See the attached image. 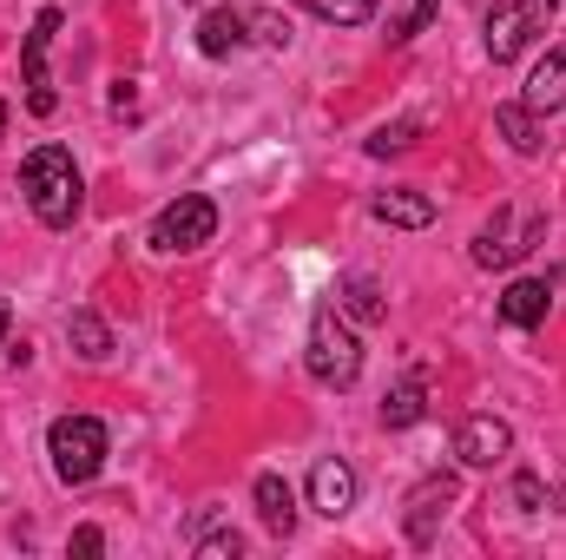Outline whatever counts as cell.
Wrapping results in <instances>:
<instances>
[{
	"label": "cell",
	"mask_w": 566,
	"mask_h": 560,
	"mask_svg": "<svg viewBox=\"0 0 566 560\" xmlns=\"http://www.w3.org/2000/svg\"><path fill=\"white\" fill-rule=\"evenodd\" d=\"M382 225H402V231H422V225H434V198H422V191H376V205H369Z\"/></svg>",
	"instance_id": "5bb4252c"
},
{
	"label": "cell",
	"mask_w": 566,
	"mask_h": 560,
	"mask_svg": "<svg viewBox=\"0 0 566 560\" xmlns=\"http://www.w3.org/2000/svg\"><path fill=\"white\" fill-rule=\"evenodd\" d=\"M303 363H310V376L323 383V390H349L356 376H363V343H356V330H349V317L343 310H316L310 317V350H303Z\"/></svg>",
	"instance_id": "7a4b0ae2"
},
{
	"label": "cell",
	"mask_w": 566,
	"mask_h": 560,
	"mask_svg": "<svg viewBox=\"0 0 566 560\" xmlns=\"http://www.w3.org/2000/svg\"><path fill=\"white\" fill-rule=\"evenodd\" d=\"M541 238H547V218H541V211H521V205H507V211H501V218H494V225L474 238V265H481V271L521 265V258H527Z\"/></svg>",
	"instance_id": "277c9868"
},
{
	"label": "cell",
	"mask_w": 566,
	"mask_h": 560,
	"mask_svg": "<svg viewBox=\"0 0 566 560\" xmlns=\"http://www.w3.org/2000/svg\"><path fill=\"white\" fill-rule=\"evenodd\" d=\"M244 27H251V20H244L238 7H211V13L198 20V53H205V60L238 53V46H244Z\"/></svg>",
	"instance_id": "7c38bea8"
},
{
	"label": "cell",
	"mask_w": 566,
	"mask_h": 560,
	"mask_svg": "<svg viewBox=\"0 0 566 560\" xmlns=\"http://www.w3.org/2000/svg\"><path fill=\"white\" fill-rule=\"evenodd\" d=\"M547 310H554V297H547V283L541 278H514L507 290H501V323H514V330L547 323Z\"/></svg>",
	"instance_id": "8fae6325"
},
{
	"label": "cell",
	"mask_w": 566,
	"mask_h": 560,
	"mask_svg": "<svg viewBox=\"0 0 566 560\" xmlns=\"http://www.w3.org/2000/svg\"><path fill=\"white\" fill-rule=\"evenodd\" d=\"M416 133H422L416 120H396V126H382V133L369 139V152H376V158H389V152H409V145H416Z\"/></svg>",
	"instance_id": "7402d4cb"
},
{
	"label": "cell",
	"mask_w": 566,
	"mask_h": 560,
	"mask_svg": "<svg viewBox=\"0 0 566 560\" xmlns=\"http://www.w3.org/2000/svg\"><path fill=\"white\" fill-rule=\"evenodd\" d=\"M554 13H560V0H494V13H488V53L514 60L534 33L554 27Z\"/></svg>",
	"instance_id": "5b68a950"
},
{
	"label": "cell",
	"mask_w": 566,
	"mask_h": 560,
	"mask_svg": "<svg viewBox=\"0 0 566 560\" xmlns=\"http://www.w3.org/2000/svg\"><path fill=\"white\" fill-rule=\"evenodd\" d=\"M343 310H349L356 323H382V317H389V303H382V290H376L369 278H349V283H343Z\"/></svg>",
	"instance_id": "ac0fdd59"
},
{
	"label": "cell",
	"mask_w": 566,
	"mask_h": 560,
	"mask_svg": "<svg viewBox=\"0 0 566 560\" xmlns=\"http://www.w3.org/2000/svg\"><path fill=\"white\" fill-rule=\"evenodd\" d=\"M303 7L323 13V20H336V27H363L376 13V0H303Z\"/></svg>",
	"instance_id": "ffe728a7"
},
{
	"label": "cell",
	"mask_w": 566,
	"mask_h": 560,
	"mask_svg": "<svg viewBox=\"0 0 566 560\" xmlns=\"http://www.w3.org/2000/svg\"><path fill=\"white\" fill-rule=\"evenodd\" d=\"M20 191H27V205H33L40 225L66 231V225L80 218V191H86V185H80V165H73L66 145H33L27 165H20Z\"/></svg>",
	"instance_id": "6da1fadb"
},
{
	"label": "cell",
	"mask_w": 566,
	"mask_h": 560,
	"mask_svg": "<svg viewBox=\"0 0 566 560\" xmlns=\"http://www.w3.org/2000/svg\"><path fill=\"white\" fill-rule=\"evenodd\" d=\"M0 350H7V303H0Z\"/></svg>",
	"instance_id": "83f0119b"
},
{
	"label": "cell",
	"mask_w": 566,
	"mask_h": 560,
	"mask_svg": "<svg viewBox=\"0 0 566 560\" xmlns=\"http://www.w3.org/2000/svg\"><path fill=\"white\" fill-rule=\"evenodd\" d=\"M422 409H428L422 383H402V390H389V403H382V422H389V428H409V422H422Z\"/></svg>",
	"instance_id": "d6986e66"
},
{
	"label": "cell",
	"mask_w": 566,
	"mask_h": 560,
	"mask_svg": "<svg viewBox=\"0 0 566 560\" xmlns=\"http://www.w3.org/2000/svg\"><path fill=\"white\" fill-rule=\"evenodd\" d=\"M0 133H7V100H0Z\"/></svg>",
	"instance_id": "f1b7e54d"
},
{
	"label": "cell",
	"mask_w": 566,
	"mask_h": 560,
	"mask_svg": "<svg viewBox=\"0 0 566 560\" xmlns=\"http://www.w3.org/2000/svg\"><path fill=\"white\" fill-rule=\"evenodd\" d=\"M46 455H53V475L66 488H86L106 468V422L99 416H60L53 435H46Z\"/></svg>",
	"instance_id": "3957f363"
},
{
	"label": "cell",
	"mask_w": 566,
	"mask_h": 560,
	"mask_svg": "<svg viewBox=\"0 0 566 560\" xmlns=\"http://www.w3.org/2000/svg\"><path fill=\"white\" fill-rule=\"evenodd\" d=\"M73 548H80V554H99V548H106V535H99V528H80V535H73Z\"/></svg>",
	"instance_id": "4316f807"
},
{
	"label": "cell",
	"mask_w": 566,
	"mask_h": 560,
	"mask_svg": "<svg viewBox=\"0 0 566 560\" xmlns=\"http://www.w3.org/2000/svg\"><path fill=\"white\" fill-rule=\"evenodd\" d=\"M113 113H139V93H133V80H119V93H113Z\"/></svg>",
	"instance_id": "484cf974"
},
{
	"label": "cell",
	"mask_w": 566,
	"mask_h": 560,
	"mask_svg": "<svg viewBox=\"0 0 566 560\" xmlns=\"http://www.w3.org/2000/svg\"><path fill=\"white\" fill-rule=\"evenodd\" d=\"M251 495H258V515H264V528H271V535H290V528H296V495H290V481H283V475H258V488H251Z\"/></svg>",
	"instance_id": "9a60e30c"
},
{
	"label": "cell",
	"mask_w": 566,
	"mask_h": 560,
	"mask_svg": "<svg viewBox=\"0 0 566 560\" xmlns=\"http://www.w3.org/2000/svg\"><path fill=\"white\" fill-rule=\"evenodd\" d=\"M454 455L468 462V468H494V462H507L514 455V428L501 416H468L454 428Z\"/></svg>",
	"instance_id": "52a82bcc"
},
{
	"label": "cell",
	"mask_w": 566,
	"mask_h": 560,
	"mask_svg": "<svg viewBox=\"0 0 566 560\" xmlns=\"http://www.w3.org/2000/svg\"><path fill=\"white\" fill-rule=\"evenodd\" d=\"M434 7H441V0H402V13L389 20V40H416L428 20H434Z\"/></svg>",
	"instance_id": "44dd1931"
},
{
	"label": "cell",
	"mask_w": 566,
	"mask_h": 560,
	"mask_svg": "<svg viewBox=\"0 0 566 560\" xmlns=\"http://www.w3.org/2000/svg\"><path fill=\"white\" fill-rule=\"evenodd\" d=\"M66 343H73L86 363H106V356H113V330H106L93 310H73V317H66Z\"/></svg>",
	"instance_id": "2e32d148"
},
{
	"label": "cell",
	"mask_w": 566,
	"mask_h": 560,
	"mask_svg": "<svg viewBox=\"0 0 566 560\" xmlns=\"http://www.w3.org/2000/svg\"><path fill=\"white\" fill-rule=\"evenodd\" d=\"M251 27H258V33H264L271 46H290V27H283L277 13H251Z\"/></svg>",
	"instance_id": "d4e9b609"
},
{
	"label": "cell",
	"mask_w": 566,
	"mask_h": 560,
	"mask_svg": "<svg viewBox=\"0 0 566 560\" xmlns=\"http://www.w3.org/2000/svg\"><path fill=\"white\" fill-rule=\"evenodd\" d=\"M198 554L205 560H238L244 554V541H238V535H211V541H198Z\"/></svg>",
	"instance_id": "cb8c5ba5"
},
{
	"label": "cell",
	"mask_w": 566,
	"mask_h": 560,
	"mask_svg": "<svg viewBox=\"0 0 566 560\" xmlns=\"http://www.w3.org/2000/svg\"><path fill=\"white\" fill-rule=\"evenodd\" d=\"M527 106H534V113L566 106V40H560V46H547V60L527 73Z\"/></svg>",
	"instance_id": "4fadbf2b"
},
{
	"label": "cell",
	"mask_w": 566,
	"mask_h": 560,
	"mask_svg": "<svg viewBox=\"0 0 566 560\" xmlns=\"http://www.w3.org/2000/svg\"><path fill=\"white\" fill-rule=\"evenodd\" d=\"M310 508H316V515H329V521H336V515H349V508H356V468H349V462H336V455H323V462L310 468Z\"/></svg>",
	"instance_id": "9c48e42d"
},
{
	"label": "cell",
	"mask_w": 566,
	"mask_h": 560,
	"mask_svg": "<svg viewBox=\"0 0 566 560\" xmlns=\"http://www.w3.org/2000/svg\"><path fill=\"white\" fill-rule=\"evenodd\" d=\"M514 501L534 515V508H547V488H541V475H514Z\"/></svg>",
	"instance_id": "603a6c76"
},
{
	"label": "cell",
	"mask_w": 566,
	"mask_h": 560,
	"mask_svg": "<svg viewBox=\"0 0 566 560\" xmlns=\"http://www.w3.org/2000/svg\"><path fill=\"white\" fill-rule=\"evenodd\" d=\"M211 231H218V205L211 198H198V191H185L178 205H165L158 211V225H151V251H198V245H211Z\"/></svg>",
	"instance_id": "8992f818"
},
{
	"label": "cell",
	"mask_w": 566,
	"mask_h": 560,
	"mask_svg": "<svg viewBox=\"0 0 566 560\" xmlns=\"http://www.w3.org/2000/svg\"><path fill=\"white\" fill-rule=\"evenodd\" d=\"M60 33V13L46 7L40 20H33V33H27V106L40 113V120H53V106H60V93H53V80H46V40Z\"/></svg>",
	"instance_id": "ba28073f"
},
{
	"label": "cell",
	"mask_w": 566,
	"mask_h": 560,
	"mask_svg": "<svg viewBox=\"0 0 566 560\" xmlns=\"http://www.w3.org/2000/svg\"><path fill=\"white\" fill-rule=\"evenodd\" d=\"M494 133L514 145V152H541V120H534L527 100H521V106H501V113H494Z\"/></svg>",
	"instance_id": "e0dca14e"
},
{
	"label": "cell",
	"mask_w": 566,
	"mask_h": 560,
	"mask_svg": "<svg viewBox=\"0 0 566 560\" xmlns=\"http://www.w3.org/2000/svg\"><path fill=\"white\" fill-rule=\"evenodd\" d=\"M448 501H454V475H428L422 488L409 495V515H402V521H409V541H416V548L434 541V521L448 515Z\"/></svg>",
	"instance_id": "30bf717a"
}]
</instances>
